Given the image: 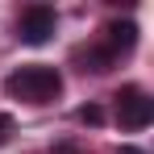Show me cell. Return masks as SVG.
<instances>
[{
    "label": "cell",
    "mask_w": 154,
    "mask_h": 154,
    "mask_svg": "<svg viewBox=\"0 0 154 154\" xmlns=\"http://www.w3.org/2000/svg\"><path fill=\"white\" fill-rule=\"evenodd\" d=\"M4 92L21 104H54L63 96V71L58 67H46V63H29V67H17L13 75H4Z\"/></svg>",
    "instance_id": "6da1fadb"
},
{
    "label": "cell",
    "mask_w": 154,
    "mask_h": 154,
    "mask_svg": "<svg viewBox=\"0 0 154 154\" xmlns=\"http://www.w3.org/2000/svg\"><path fill=\"white\" fill-rule=\"evenodd\" d=\"M117 121H121V129H129V133H137V129H146L154 121V100L146 96V88L129 83V88L117 92Z\"/></svg>",
    "instance_id": "7a4b0ae2"
},
{
    "label": "cell",
    "mask_w": 154,
    "mask_h": 154,
    "mask_svg": "<svg viewBox=\"0 0 154 154\" xmlns=\"http://www.w3.org/2000/svg\"><path fill=\"white\" fill-rule=\"evenodd\" d=\"M54 25H58V13H54L50 4H29L25 13H21V21H17V38L25 46H42V42H50Z\"/></svg>",
    "instance_id": "3957f363"
},
{
    "label": "cell",
    "mask_w": 154,
    "mask_h": 154,
    "mask_svg": "<svg viewBox=\"0 0 154 154\" xmlns=\"http://www.w3.org/2000/svg\"><path fill=\"white\" fill-rule=\"evenodd\" d=\"M104 50L112 54V58H121V54H129L133 46H137V25L133 21H112V25L104 29Z\"/></svg>",
    "instance_id": "277c9868"
},
{
    "label": "cell",
    "mask_w": 154,
    "mask_h": 154,
    "mask_svg": "<svg viewBox=\"0 0 154 154\" xmlns=\"http://www.w3.org/2000/svg\"><path fill=\"white\" fill-rule=\"evenodd\" d=\"M75 58L83 63V71H96V75H100V71H108V67L117 63V58L104 50V46H88V50H75Z\"/></svg>",
    "instance_id": "5b68a950"
},
{
    "label": "cell",
    "mask_w": 154,
    "mask_h": 154,
    "mask_svg": "<svg viewBox=\"0 0 154 154\" xmlns=\"http://www.w3.org/2000/svg\"><path fill=\"white\" fill-rule=\"evenodd\" d=\"M75 117L83 121V125H100V121H104V108H100V104H83Z\"/></svg>",
    "instance_id": "8992f818"
},
{
    "label": "cell",
    "mask_w": 154,
    "mask_h": 154,
    "mask_svg": "<svg viewBox=\"0 0 154 154\" xmlns=\"http://www.w3.org/2000/svg\"><path fill=\"white\" fill-rule=\"evenodd\" d=\"M13 129H17V121H13L8 112H0V146H8V142H13Z\"/></svg>",
    "instance_id": "52a82bcc"
},
{
    "label": "cell",
    "mask_w": 154,
    "mask_h": 154,
    "mask_svg": "<svg viewBox=\"0 0 154 154\" xmlns=\"http://www.w3.org/2000/svg\"><path fill=\"white\" fill-rule=\"evenodd\" d=\"M117 154H146V150H137V146H121Z\"/></svg>",
    "instance_id": "ba28073f"
}]
</instances>
